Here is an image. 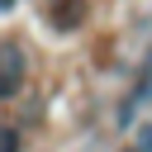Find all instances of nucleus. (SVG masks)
Returning a JSON list of instances; mask_svg holds the SVG:
<instances>
[{
    "label": "nucleus",
    "instance_id": "f257e3e1",
    "mask_svg": "<svg viewBox=\"0 0 152 152\" xmlns=\"http://www.w3.org/2000/svg\"><path fill=\"white\" fill-rule=\"evenodd\" d=\"M24 81V52L19 48H0V100H10Z\"/></svg>",
    "mask_w": 152,
    "mask_h": 152
},
{
    "label": "nucleus",
    "instance_id": "f03ea898",
    "mask_svg": "<svg viewBox=\"0 0 152 152\" xmlns=\"http://www.w3.org/2000/svg\"><path fill=\"white\" fill-rule=\"evenodd\" d=\"M0 152H19V133L14 128H0Z\"/></svg>",
    "mask_w": 152,
    "mask_h": 152
},
{
    "label": "nucleus",
    "instance_id": "7ed1b4c3",
    "mask_svg": "<svg viewBox=\"0 0 152 152\" xmlns=\"http://www.w3.org/2000/svg\"><path fill=\"white\" fill-rule=\"evenodd\" d=\"M0 5H14V0H0Z\"/></svg>",
    "mask_w": 152,
    "mask_h": 152
}]
</instances>
